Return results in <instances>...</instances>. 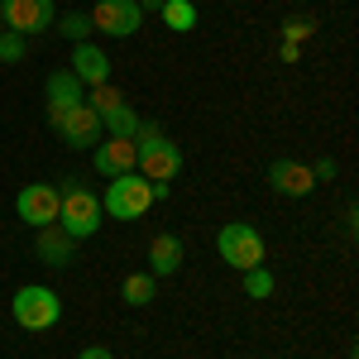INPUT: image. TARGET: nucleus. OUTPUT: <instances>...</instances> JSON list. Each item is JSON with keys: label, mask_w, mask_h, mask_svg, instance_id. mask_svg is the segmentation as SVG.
I'll return each mask as SVG.
<instances>
[{"label": "nucleus", "mask_w": 359, "mask_h": 359, "mask_svg": "<svg viewBox=\"0 0 359 359\" xmlns=\"http://www.w3.org/2000/svg\"><path fill=\"white\" fill-rule=\"evenodd\" d=\"M0 34H5V15H0Z\"/></svg>", "instance_id": "obj_27"}, {"label": "nucleus", "mask_w": 359, "mask_h": 359, "mask_svg": "<svg viewBox=\"0 0 359 359\" xmlns=\"http://www.w3.org/2000/svg\"><path fill=\"white\" fill-rule=\"evenodd\" d=\"M62 206H57V225L72 235V240H91L96 230H101V196L86 187L82 177H62Z\"/></svg>", "instance_id": "obj_2"}, {"label": "nucleus", "mask_w": 359, "mask_h": 359, "mask_svg": "<svg viewBox=\"0 0 359 359\" xmlns=\"http://www.w3.org/2000/svg\"><path fill=\"white\" fill-rule=\"evenodd\" d=\"M57 206H62V192H57L53 182H29L25 192L15 196V211H20V221L34 225V230L53 225V221H57Z\"/></svg>", "instance_id": "obj_7"}, {"label": "nucleus", "mask_w": 359, "mask_h": 359, "mask_svg": "<svg viewBox=\"0 0 359 359\" xmlns=\"http://www.w3.org/2000/svg\"><path fill=\"white\" fill-rule=\"evenodd\" d=\"M25 53H29V39L15 34V29H5L0 34V62H25Z\"/></svg>", "instance_id": "obj_22"}, {"label": "nucleus", "mask_w": 359, "mask_h": 359, "mask_svg": "<svg viewBox=\"0 0 359 359\" xmlns=\"http://www.w3.org/2000/svg\"><path fill=\"white\" fill-rule=\"evenodd\" d=\"M154 292H158V278L154 273H130L125 283H120V297H125L130 306H149Z\"/></svg>", "instance_id": "obj_17"}, {"label": "nucleus", "mask_w": 359, "mask_h": 359, "mask_svg": "<svg viewBox=\"0 0 359 359\" xmlns=\"http://www.w3.org/2000/svg\"><path fill=\"white\" fill-rule=\"evenodd\" d=\"M0 15H5V29H15V34H25V39L57 25V5L53 0H5Z\"/></svg>", "instance_id": "obj_6"}, {"label": "nucleus", "mask_w": 359, "mask_h": 359, "mask_svg": "<svg viewBox=\"0 0 359 359\" xmlns=\"http://www.w3.org/2000/svg\"><path fill=\"white\" fill-rule=\"evenodd\" d=\"M311 177H316V182H331L335 177V158H316V163H311Z\"/></svg>", "instance_id": "obj_24"}, {"label": "nucleus", "mask_w": 359, "mask_h": 359, "mask_svg": "<svg viewBox=\"0 0 359 359\" xmlns=\"http://www.w3.org/2000/svg\"><path fill=\"white\" fill-rule=\"evenodd\" d=\"M0 5H5V0H0Z\"/></svg>", "instance_id": "obj_28"}, {"label": "nucleus", "mask_w": 359, "mask_h": 359, "mask_svg": "<svg viewBox=\"0 0 359 359\" xmlns=\"http://www.w3.org/2000/svg\"><path fill=\"white\" fill-rule=\"evenodd\" d=\"M77 359H115V355H111V350H106V345H86V350H82V355H77Z\"/></svg>", "instance_id": "obj_25"}, {"label": "nucleus", "mask_w": 359, "mask_h": 359, "mask_svg": "<svg viewBox=\"0 0 359 359\" xmlns=\"http://www.w3.org/2000/svg\"><path fill=\"white\" fill-rule=\"evenodd\" d=\"M135 154H139L135 139L106 135L96 149H91V163H96V172H101V177H125V172H135Z\"/></svg>", "instance_id": "obj_11"}, {"label": "nucleus", "mask_w": 359, "mask_h": 359, "mask_svg": "<svg viewBox=\"0 0 359 359\" xmlns=\"http://www.w3.org/2000/svg\"><path fill=\"white\" fill-rule=\"evenodd\" d=\"M43 96H48V125H57V115L67 111V106H82L86 86L67 67H57V72H48V82H43Z\"/></svg>", "instance_id": "obj_14"}, {"label": "nucleus", "mask_w": 359, "mask_h": 359, "mask_svg": "<svg viewBox=\"0 0 359 359\" xmlns=\"http://www.w3.org/2000/svg\"><path fill=\"white\" fill-rule=\"evenodd\" d=\"M264 182H269L278 196H292V201H302V196L316 192L311 168L297 163V158H273V163H269V172H264Z\"/></svg>", "instance_id": "obj_10"}, {"label": "nucleus", "mask_w": 359, "mask_h": 359, "mask_svg": "<svg viewBox=\"0 0 359 359\" xmlns=\"http://www.w3.org/2000/svg\"><path fill=\"white\" fill-rule=\"evenodd\" d=\"M163 25L168 29H177V34H187V29H196V5L192 0H163Z\"/></svg>", "instance_id": "obj_18"}, {"label": "nucleus", "mask_w": 359, "mask_h": 359, "mask_svg": "<svg viewBox=\"0 0 359 359\" xmlns=\"http://www.w3.org/2000/svg\"><path fill=\"white\" fill-rule=\"evenodd\" d=\"M82 101H86V106H91L96 115H106V111H115V106H125V96H120V86H111V82L91 86V91H86Z\"/></svg>", "instance_id": "obj_19"}, {"label": "nucleus", "mask_w": 359, "mask_h": 359, "mask_svg": "<svg viewBox=\"0 0 359 359\" xmlns=\"http://www.w3.org/2000/svg\"><path fill=\"white\" fill-rule=\"evenodd\" d=\"M154 201H158V196H154V182L139 177V172H125V177H111V187L101 196V211L115 216V221H139Z\"/></svg>", "instance_id": "obj_3"}, {"label": "nucleus", "mask_w": 359, "mask_h": 359, "mask_svg": "<svg viewBox=\"0 0 359 359\" xmlns=\"http://www.w3.org/2000/svg\"><path fill=\"white\" fill-rule=\"evenodd\" d=\"M57 34H62V39H72V43H86V39H91V15H82V10L62 15V25H57Z\"/></svg>", "instance_id": "obj_21"}, {"label": "nucleus", "mask_w": 359, "mask_h": 359, "mask_svg": "<svg viewBox=\"0 0 359 359\" xmlns=\"http://www.w3.org/2000/svg\"><path fill=\"white\" fill-rule=\"evenodd\" d=\"M245 297H254V302H259V297H273V273H269L264 264H259V269H245Z\"/></svg>", "instance_id": "obj_20"}, {"label": "nucleus", "mask_w": 359, "mask_h": 359, "mask_svg": "<svg viewBox=\"0 0 359 359\" xmlns=\"http://www.w3.org/2000/svg\"><path fill=\"white\" fill-rule=\"evenodd\" d=\"M67 72L77 77L82 86H101V82H111V57L101 53V43H72V62H67Z\"/></svg>", "instance_id": "obj_12"}, {"label": "nucleus", "mask_w": 359, "mask_h": 359, "mask_svg": "<svg viewBox=\"0 0 359 359\" xmlns=\"http://www.w3.org/2000/svg\"><path fill=\"white\" fill-rule=\"evenodd\" d=\"M216 249H221L225 264H230V269H240V273L264 264V235H259L254 225H245V221L221 225V235H216Z\"/></svg>", "instance_id": "obj_5"}, {"label": "nucleus", "mask_w": 359, "mask_h": 359, "mask_svg": "<svg viewBox=\"0 0 359 359\" xmlns=\"http://www.w3.org/2000/svg\"><path fill=\"white\" fill-rule=\"evenodd\" d=\"M34 254H39V264H48V269H67V264L77 259V240H72V235L53 221V225H43V230H39Z\"/></svg>", "instance_id": "obj_13"}, {"label": "nucleus", "mask_w": 359, "mask_h": 359, "mask_svg": "<svg viewBox=\"0 0 359 359\" xmlns=\"http://www.w3.org/2000/svg\"><path fill=\"white\" fill-rule=\"evenodd\" d=\"M306 34H311V20H306V15H287V20H283V39H287V43H302Z\"/></svg>", "instance_id": "obj_23"}, {"label": "nucleus", "mask_w": 359, "mask_h": 359, "mask_svg": "<svg viewBox=\"0 0 359 359\" xmlns=\"http://www.w3.org/2000/svg\"><path fill=\"white\" fill-rule=\"evenodd\" d=\"M10 311H15V321L25 331H53L57 321H62V297H57L53 287H43V283H25L15 292Z\"/></svg>", "instance_id": "obj_4"}, {"label": "nucleus", "mask_w": 359, "mask_h": 359, "mask_svg": "<svg viewBox=\"0 0 359 359\" xmlns=\"http://www.w3.org/2000/svg\"><path fill=\"white\" fill-rule=\"evenodd\" d=\"M101 130L106 135H115V139H135V130H139V111L125 101V106H115V111H106L101 115Z\"/></svg>", "instance_id": "obj_16"}, {"label": "nucleus", "mask_w": 359, "mask_h": 359, "mask_svg": "<svg viewBox=\"0 0 359 359\" xmlns=\"http://www.w3.org/2000/svg\"><path fill=\"white\" fill-rule=\"evenodd\" d=\"M139 25H144L139 0H101L91 10V29H101L106 39H130V34H139Z\"/></svg>", "instance_id": "obj_8"}, {"label": "nucleus", "mask_w": 359, "mask_h": 359, "mask_svg": "<svg viewBox=\"0 0 359 359\" xmlns=\"http://www.w3.org/2000/svg\"><path fill=\"white\" fill-rule=\"evenodd\" d=\"M135 144H139V154H135L139 177H149V182H172V177L182 172V149H177L154 120H139Z\"/></svg>", "instance_id": "obj_1"}, {"label": "nucleus", "mask_w": 359, "mask_h": 359, "mask_svg": "<svg viewBox=\"0 0 359 359\" xmlns=\"http://www.w3.org/2000/svg\"><path fill=\"white\" fill-rule=\"evenodd\" d=\"M53 130L62 135L67 149H96V144H101V115L82 101V106H67V111L57 115Z\"/></svg>", "instance_id": "obj_9"}, {"label": "nucleus", "mask_w": 359, "mask_h": 359, "mask_svg": "<svg viewBox=\"0 0 359 359\" xmlns=\"http://www.w3.org/2000/svg\"><path fill=\"white\" fill-rule=\"evenodd\" d=\"M182 269V240L163 230V235H154V245H149V273L154 278H172Z\"/></svg>", "instance_id": "obj_15"}, {"label": "nucleus", "mask_w": 359, "mask_h": 359, "mask_svg": "<svg viewBox=\"0 0 359 359\" xmlns=\"http://www.w3.org/2000/svg\"><path fill=\"white\" fill-rule=\"evenodd\" d=\"M139 10H144V15H149V10L158 15V10H163V0H139Z\"/></svg>", "instance_id": "obj_26"}]
</instances>
